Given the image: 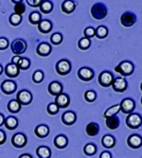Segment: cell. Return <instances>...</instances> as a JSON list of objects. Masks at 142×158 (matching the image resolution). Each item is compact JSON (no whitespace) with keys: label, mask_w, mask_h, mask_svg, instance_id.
<instances>
[{"label":"cell","mask_w":142,"mask_h":158,"mask_svg":"<svg viewBox=\"0 0 142 158\" xmlns=\"http://www.w3.org/2000/svg\"><path fill=\"white\" fill-rule=\"evenodd\" d=\"M99 158H112V154L109 152H102L99 155Z\"/></svg>","instance_id":"obj_47"},{"label":"cell","mask_w":142,"mask_h":158,"mask_svg":"<svg viewBox=\"0 0 142 158\" xmlns=\"http://www.w3.org/2000/svg\"><path fill=\"white\" fill-rule=\"evenodd\" d=\"M76 8L74 1H64L62 4V10L65 13H72Z\"/></svg>","instance_id":"obj_29"},{"label":"cell","mask_w":142,"mask_h":158,"mask_svg":"<svg viewBox=\"0 0 142 158\" xmlns=\"http://www.w3.org/2000/svg\"><path fill=\"white\" fill-rule=\"evenodd\" d=\"M127 144L132 149H139L142 146V137L138 135H131L127 139Z\"/></svg>","instance_id":"obj_14"},{"label":"cell","mask_w":142,"mask_h":158,"mask_svg":"<svg viewBox=\"0 0 142 158\" xmlns=\"http://www.w3.org/2000/svg\"><path fill=\"white\" fill-rule=\"evenodd\" d=\"M91 14L96 20H102L107 15V8L103 3H96L91 8Z\"/></svg>","instance_id":"obj_2"},{"label":"cell","mask_w":142,"mask_h":158,"mask_svg":"<svg viewBox=\"0 0 142 158\" xmlns=\"http://www.w3.org/2000/svg\"><path fill=\"white\" fill-rule=\"evenodd\" d=\"M99 131V127L97 123L95 122H90L85 127V132L89 136H95L98 134Z\"/></svg>","instance_id":"obj_24"},{"label":"cell","mask_w":142,"mask_h":158,"mask_svg":"<svg viewBox=\"0 0 142 158\" xmlns=\"http://www.w3.org/2000/svg\"><path fill=\"white\" fill-rule=\"evenodd\" d=\"M50 42H51V44H53L55 46L60 45L63 42V35L59 32H56V33L52 34L50 37Z\"/></svg>","instance_id":"obj_39"},{"label":"cell","mask_w":142,"mask_h":158,"mask_svg":"<svg viewBox=\"0 0 142 158\" xmlns=\"http://www.w3.org/2000/svg\"><path fill=\"white\" fill-rule=\"evenodd\" d=\"M16 83L13 81L6 80L1 83V90L6 95H10L16 91Z\"/></svg>","instance_id":"obj_12"},{"label":"cell","mask_w":142,"mask_h":158,"mask_svg":"<svg viewBox=\"0 0 142 158\" xmlns=\"http://www.w3.org/2000/svg\"><path fill=\"white\" fill-rule=\"evenodd\" d=\"M120 106V110L124 113V114H132L133 111L136 108V103L134 102V99L130 98H123L121 100V102L119 104Z\"/></svg>","instance_id":"obj_8"},{"label":"cell","mask_w":142,"mask_h":158,"mask_svg":"<svg viewBox=\"0 0 142 158\" xmlns=\"http://www.w3.org/2000/svg\"><path fill=\"white\" fill-rule=\"evenodd\" d=\"M95 33H96L95 28L92 27H87L83 31L84 37H86V38H88V39L94 37V36H95Z\"/></svg>","instance_id":"obj_43"},{"label":"cell","mask_w":142,"mask_h":158,"mask_svg":"<svg viewBox=\"0 0 142 158\" xmlns=\"http://www.w3.org/2000/svg\"><path fill=\"white\" fill-rule=\"evenodd\" d=\"M140 89H141V91H142V82H141V84H140Z\"/></svg>","instance_id":"obj_52"},{"label":"cell","mask_w":142,"mask_h":158,"mask_svg":"<svg viewBox=\"0 0 142 158\" xmlns=\"http://www.w3.org/2000/svg\"><path fill=\"white\" fill-rule=\"evenodd\" d=\"M56 71L59 75H62V76L67 75L68 73H70V71H71L70 62L65 60V59L60 60L58 63L56 64Z\"/></svg>","instance_id":"obj_5"},{"label":"cell","mask_w":142,"mask_h":158,"mask_svg":"<svg viewBox=\"0 0 142 158\" xmlns=\"http://www.w3.org/2000/svg\"><path fill=\"white\" fill-rule=\"evenodd\" d=\"M9 47V41L7 38H0V50H5Z\"/></svg>","instance_id":"obj_44"},{"label":"cell","mask_w":142,"mask_h":158,"mask_svg":"<svg viewBox=\"0 0 142 158\" xmlns=\"http://www.w3.org/2000/svg\"><path fill=\"white\" fill-rule=\"evenodd\" d=\"M102 144L104 148L106 149H111L115 146L116 144V139L114 136L110 135H105L102 138Z\"/></svg>","instance_id":"obj_23"},{"label":"cell","mask_w":142,"mask_h":158,"mask_svg":"<svg viewBox=\"0 0 142 158\" xmlns=\"http://www.w3.org/2000/svg\"><path fill=\"white\" fill-rule=\"evenodd\" d=\"M17 66L21 70H27L31 66V61L28 60L27 58H22V57H21L20 61L17 64Z\"/></svg>","instance_id":"obj_37"},{"label":"cell","mask_w":142,"mask_h":158,"mask_svg":"<svg viewBox=\"0 0 142 158\" xmlns=\"http://www.w3.org/2000/svg\"><path fill=\"white\" fill-rule=\"evenodd\" d=\"M16 100L21 105H28L32 102V94L27 90H21L16 95Z\"/></svg>","instance_id":"obj_6"},{"label":"cell","mask_w":142,"mask_h":158,"mask_svg":"<svg viewBox=\"0 0 142 158\" xmlns=\"http://www.w3.org/2000/svg\"><path fill=\"white\" fill-rule=\"evenodd\" d=\"M9 21L12 26H18L22 22V16L19 15V14H16V13H12L10 16Z\"/></svg>","instance_id":"obj_38"},{"label":"cell","mask_w":142,"mask_h":158,"mask_svg":"<svg viewBox=\"0 0 142 158\" xmlns=\"http://www.w3.org/2000/svg\"><path fill=\"white\" fill-rule=\"evenodd\" d=\"M141 104H142V98H141Z\"/></svg>","instance_id":"obj_53"},{"label":"cell","mask_w":142,"mask_h":158,"mask_svg":"<svg viewBox=\"0 0 142 158\" xmlns=\"http://www.w3.org/2000/svg\"><path fill=\"white\" fill-rule=\"evenodd\" d=\"M8 110L11 113H18L21 110V104L16 99H11L8 103Z\"/></svg>","instance_id":"obj_31"},{"label":"cell","mask_w":142,"mask_h":158,"mask_svg":"<svg viewBox=\"0 0 142 158\" xmlns=\"http://www.w3.org/2000/svg\"><path fill=\"white\" fill-rule=\"evenodd\" d=\"M14 3H15V6H14V13L19 14V15L25 13L26 7H25V4L23 3V1H17V2H14Z\"/></svg>","instance_id":"obj_36"},{"label":"cell","mask_w":142,"mask_h":158,"mask_svg":"<svg viewBox=\"0 0 142 158\" xmlns=\"http://www.w3.org/2000/svg\"><path fill=\"white\" fill-rule=\"evenodd\" d=\"M19 158H32V156L31 154H28V153H24V154L20 155Z\"/></svg>","instance_id":"obj_50"},{"label":"cell","mask_w":142,"mask_h":158,"mask_svg":"<svg viewBox=\"0 0 142 158\" xmlns=\"http://www.w3.org/2000/svg\"><path fill=\"white\" fill-rule=\"evenodd\" d=\"M116 72L121 74L124 77L130 76L134 73L135 70V66L133 64V63L129 62V61H123L121 63H119L116 67H115Z\"/></svg>","instance_id":"obj_1"},{"label":"cell","mask_w":142,"mask_h":158,"mask_svg":"<svg viewBox=\"0 0 142 158\" xmlns=\"http://www.w3.org/2000/svg\"><path fill=\"white\" fill-rule=\"evenodd\" d=\"M20 59H21V57L20 56H14L13 58L11 59V63L10 64H16L17 65V64H18V62L20 61Z\"/></svg>","instance_id":"obj_48"},{"label":"cell","mask_w":142,"mask_h":158,"mask_svg":"<svg viewBox=\"0 0 142 158\" xmlns=\"http://www.w3.org/2000/svg\"><path fill=\"white\" fill-rule=\"evenodd\" d=\"M4 125L6 126L8 130H14V129L18 127V120L14 117H9L5 119Z\"/></svg>","instance_id":"obj_26"},{"label":"cell","mask_w":142,"mask_h":158,"mask_svg":"<svg viewBox=\"0 0 142 158\" xmlns=\"http://www.w3.org/2000/svg\"><path fill=\"white\" fill-rule=\"evenodd\" d=\"M34 133H35L37 137H39V138H45L49 134V128L47 125L41 124V125H38L35 128Z\"/></svg>","instance_id":"obj_20"},{"label":"cell","mask_w":142,"mask_h":158,"mask_svg":"<svg viewBox=\"0 0 142 158\" xmlns=\"http://www.w3.org/2000/svg\"><path fill=\"white\" fill-rule=\"evenodd\" d=\"M48 89V92H49L50 95L57 97L58 95L63 93L64 87H63V85L59 81H52V82L49 83Z\"/></svg>","instance_id":"obj_15"},{"label":"cell","mask_w":142,"mask_h":158,"mask_svg":"<svg viewBox=\"0 0 142 158\" xmlns=\"http://www.w3.org/2000/svg\"><path fill=\"white\" fill-rule=\"evenodd\" d=\"M38 30L42 33H48L52 31V23L48 20H42L38 24Z\"/></svg>","instance_id":"obj_22"},{"label":"cell","mask_w":142,"mask_h":158,"mask_svg":"<svg viewBox=\"0 0 142 158\" xmlns=\"http://www.w3.org/2000/svg\"><path fill=\"white\" fill-rule=\"evenodd\" d=\"M95 36H97L98 39H104L108 35V28L104 26H99L97 30H95Z\"/></svg>","instance_id":"obj_32"},{"label":"cell","mask_w":142,"mask_h":158,"mask_svg":"<svg viewBox=\"0 0 142 158\" xmlns=\"http://www.w3.org/2000/svg\"><path fill=\"white\" fill-rule=\"evenodd\" d=\"M26 2L31 7H40V5L42 3V1H40V0H32V1L31 0H27Z\"/></svg>","instance_id":"obj_45"},{"label":"cell","mask_w":142,"mask_h":158,"mask_svg":"<svg viewBox=\"0 0 142 158\" xmlns=\"http://www.w3.org/2000/svg\"><path fill=\"white\" fill-rule=\"evenodd\" d=\"M5 73L10 78H15L19 75L20 69L18 68V66L16 64H7V66L5 68Z\"/></svg>","instance_id":"obj_19"},{"label":"cell","mask_w":142,"mask_h":158,"mask_svg":"<svg viewBox=\"0 0 142 158\" xmlns=\"http://www.w3.org/2000/svg\"><path fill=\"white\" fill-rule=\"evenodd\" d=\"M40 9L42 10V12L49 13V12H51V10L53 9V4L50 1H42V3L40 5Z\"/></svg>","instance_id":"obj_33"},{"label":"cell","mask_w":142,"mask_h":158,"mask_svg":"<svg viewBox=\"0 0 142 158\" xmlns=\"http://www.w3.org/2000/svg\"><path fill=\"white\" fill-rule=\"evenodd\" d=\"M91 46V41L90 39L86 38V37H83L79 41V48L82 50H86L90 48Z\"/></svg>","instance_id":"obj_35"},{"label":"cell","mask_w":142,"mask_h":158,"mask_svg":"<svg viewBox=\"0 0 142 158\" xmlns=\"http://www.w3.org/2000/svg\"><path fill=\"white\" fill-rule=\"evenodd\" d=\"M60 108L58 107V105H57L55 102H51L48 105L47 107V111L49 114H51V116H53V114H58Z\"/></svg>","instance_id":"obj_42"},{"label":"cell","mask_w":142,"mask_h":158,"mask_svg":"<svg viewBox=\"0 0 142 158\" xmlns=\"http://www.w3.org/2000/svg\"><path fill=\"white\" fill-rule=\"evenodd\" d=\"M78 76L81 81H89L94 78V71L89 67H81L78 71Z\"/></svg>","instance_id":"obj_13"},{"label":"cell","mask_w":142,"mask_h":158,"mask_svg":"<svg viewBox=\"0 0 142 158\" xmlns=\"http://www.w3.org/2000/svg\"><path fill=\"white\" fill-rule=\"evenodd\" d=\"M36 154L39 158H50L51 156V151L48 147L41 146L38 147L36 150Z\"/></svg>","instance_id":"obj_25"},{"label":"cell","mask_w":142,"mask_h":158,"mask_svg":"<svg viewBox=\"0 0 142 158\" xmlns=\"http://www.w3.org/2000/svg\"><path fill=\"white\" fill-rule=\"evenodd\" d=\"M119 111H120V106H119V104L114 105V106L108 108V109L104 112L103 117H104L105 118H112V117H115Z\"/></svg>","instance_id":"obj_27"},{"label":"cell","mask_w":142,"mask_h":158,"mask_svg":"<svg viewBox=\"0 0 142 158\" xmlns=\"http://www.w3.org/2000/svg\"><path fill=\"white\" fill-rule=\"evenodd\" d=\"M114 81V75L109 71H102L98 76V83L103 87H108L112 85Z\"/></svg>","instance_id":"obj_9"},{"label":"cell","mask_w":142,"mask_h":158,"mask_svg":"<svg viewBox=\"0 0 142 158\" xmlns=\"http://www.w3.org/2000/svg\"><path fill=\"white\" fill-rule=\"evenodd\" d=\"M5 142H6V134L2 130H0V145L4 144Z\"/></svg>","instance_id":"obj_46"},{"label":"cell","mask_w":142,"mask_h":158,"mask_svg":"<svg viewBox=\"0 0 142 158\" xmlns=\"http://www.w3.org/2000/svg\"><path fill=\"white\" fill-rule=\"evenodd\" d=\"M3 71H4V69H3V66L0 64V75H1L2 73H3Z\"/></svg>","instance_id":"obj_51"},{"label":"cell","mask_w":142,"mask_h":158,"mask_svg":"<svg viewBox=\"0 0 142 158\" xmlns=\"http://www.w3.org/2000/svg\"><path fill=\"white\" fill-rule=\"evenodd\" d=\"M136 14L130 11L124 12L120 17V23L126 27L133 26L136 23Z\"/></svg>","instance_id":"obj_11"},{"label":"cell","mask_w":142,"mask_h":158,"mask_svg":"<svg viewBox=\"0 0 142 158\" xmlns=\"http://www.w3.org/2000/svg\"><path fill=\"white\" fill-rule=\"evenodd\" d=\"M27 136L22 134V133H17L15 135H13V136L11 137V144L13 147L15 148H23L27 145Z\"/></svg>","instance_id":"obj_10"},{"label":"cell","mask_w":142,"mask_h":158,"mask_svg":"<svg viewBox=\"0 0 142 158\" xmlns=\"http://www.w3.org/2000/svg\"><path fill=\"white\" fill-rule=\"evenodd\" d=\"M10 49L13 54L19 56L27 50V44L23 39H15L10 44Z\"/></svg>","instance_id":"obj_4"},{"label":"cell","mask_w":142,"mask_h":158,"mask_svg":"<svg viewBox=\"0 0 142 158\" xmlns=\"http://www.w3.org/2000/svg\"><path fill=\"white\" fill-rule=\"evenodd\" d=\"M36 52L38 55L43 56V57L48 56L51 53V46L46 42H42L38 45L36 48Z\"/></svg>","instance_id":"obj_16"},{"label":"cell","mask_w":142,"mask_h":158,"mask_svg":"<svg viewBox=\"0 0 142 158\" xmlns=\"http://www.w3.org/2000/svg\"><path fill=\"white\" fill-rule=\"evenodd\" d=\"M126 124L131 129H138L142 125V118L140 114L132 113L126 118Z\"/></svg>","instance_id":"obj_3"},{"label":"cell","mask_w":142,"mask_h":158,"mask_svg":"<svg viewBox=\"0 0 142 158\" xmlns=\"http://www.w3.org/2000/svg\"><path fill=\"white\" fill-rule=\"evenodd\" d=\"M28 21H30L32 25H38L42 21V15L38 11H32L28 15Z\"/></svg>","instance_id":"obj_30"},{"label":"cell","mask_w":142,"mask_h":158,"mask_svg":"<svg viewBox=\"0 0 142 158\" xmlns=\"http://www.w3.org/2000/svg\"><path fill=\"white\" fill-rule=\"evenodd\" d=\"M83 152L86 155H94L97 152V147L96 145L92 144V143H89V144H86L83 148Z\"/></svg>","instance_id":"obj_34"},{"label":"cell","mask_w":142,"mask_h":158,"mask_svg":"<svg viewBox=\"0 0 142 158\" xmlns=\"http://www.w3.org/2000/svg\"><path fill=\"white\" fill-rule=\"evenodd\" d=\"M106 126L110 130H116L119 126V119L118 117H112L106 118Z\"/></svg>","instance_id":"obj_28"},{"label":"cell","mask_w":142,"mask_h":158,"mask_svg":"<svg viewBox=\"0 0 142 158\" xmlns=\"http://www.w3.org/2000/svg\"><path fill=\"white\" fill-rule=\"evenodd\" d=\"M77 120V116L73 111H66L63 114L62 121L65 125H73Z\"/></svg>","instance_id":"obj_17"},{"label":"cell","mask_w":142,"mask_h":158,"mask_svg":"<svg viewBox=\"0 0 142 158\" xmlns=\"http://www.w3.org/2000/svg\"><path fill=\"white\" fill-rule=\"evenodd\" d=\"M55 103L58 105L59 108H66L70 103V98H69L68 95L62 93L56 97Z\"/></svg>","instance_id":"obj_18"},{"label":"cell","mask_w":142,"mask_h":158,"mask_svg":"<svg viewBox=\"0 0 142 158\" xmlns=\"http://www.w3.org/2000/svg\"><path fill=\"white\" fill-rule=\"evenodd\" d=\"M4 122H5V118L2 114H0V126L4 125Z\"/></svg>","instance_id":"obj_49"},{"label":"cell","mask_w":142,"mask_h":158,"mask_svg":"<svg viewBox=\"0 0 142 158\" xmlns=\"http://www.w3.org/2000/svg\"><path fill=\"white\" fill-rule=\"evenodd\" d=\"M84 98L86 99L88 102H93L97 98V94L93 90H87L84 93Z\"/></svg>","instance_id":"obj_40"},{"label":"cell","mask_w":142,"mask_h":158,"mask_svg":"<svg viewBox=\"0 0 142 158\" xmlns=\"http://www.w3.org/2000/svg\"><path fill=\"white\" fill-rule=\"evenodd\" d=\"M43 80H44V73H43V71H41V70L35 71L32 75V81L35 83H40L43 81Z\"/></svg>","instance_id":"obj_41"},{"label":"cell","mask_w":142,"mask_h":158,"mask_svg":"<svg viewBox=\"0 0 142 158\" xmlns=\"http://www.w3.org/2000/svg\"><path fill=\"white\" fill-rule=\"evenodd\" d=\"M68 144V140L65 135H59L54 138V145L58 149H65Z\"/></svg>","instance_id":"obj_21"},{"label":"cell","mask_w":142,"mask_h":158,"mask_svg":"<svg viewBox=\"0 0 142 158\" xmlns=\"http://www.w3.org/2000/svg\"><path fill=\"white\" fill-rule=\"evenodd\" d=\"M112 87L116 92L122 93V92L126 91V89L128 87V83L124 78L117 77V78H114V81L112 82Z\"/></svg>","instance_id":"obj_7"}]
</instances>
